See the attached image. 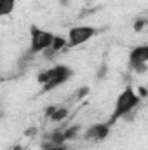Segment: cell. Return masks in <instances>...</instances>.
<instances>
[{
	"label": "cell",
	"instance_id": "obj_2",
	"mask_svg": "<svg viewBox=\"0 0 148 150\" xmlns=\"http://www.w3.org/2000/svg\"><path fill=\"white\" fill-rule=\"evenodd\" d=\"M73 77V70L66 65H56L45 72H40L37 77V82L42 86V93H49L59 86H63L65 82H68Z\"/></svg>",
	"mask_w": 148,
	"mask_h": 150
},
{
	"label": "cell",
	"instance_id": "obj_1",
	"mask_svg": "<svg viewBox=\"0 0 148 150\" xmlns=\"http://www.w3.org/2000/svg\"><path fill=\"white\" fill-rule=\"evenodd\" d=\"M140 103H141V96H140L131 86H127V87L117 96L113 112H111L110 119H108L106 122H108L110 126H113L118 119H125V117L132 115V112L140 107Z\"/></svg>",
	"mask_w": 148,
	"mask_h": 150
},
{
	"label": "cell",
	"instance_id": "obj_17",
	"mask_svg": "<svg viewBox=\"0 0 148 150\" xmlns=\"http://www.w3.org/2000/svg\"><path fill=\"white\" fill-rule=\"evenodd\" d=\"M37 134V127H28L25 129V136H35Z\"/></svg>",
	"mask_w": 148,
	"mask_h": 150
},
{
	"label": "cell",
	"instance_id": "obj_19",
	"mask_svg": "<svg viewBox=\"0 0 148 150\" xmlns=\"http://www.w3.org/2000/svg\"><path fill=\"white\" fill-rule=\"evenodd\" d=\"M9 150H25V147H23V145H12Z\"/></svg>",
	"mask_w": 148,
	"mask_h": 150
},
{
	"label": "cell",
	"instance_id": "obj_4",
	"mask_svg": "<svg viewBox=\"0 0 148 150\" xmlns=\"http://www.w3.org/2000/svg\"><path fill=\"white\" fill-rule=\"evenodd\" d=\"M96 33H98V30H96L94 26H89V25L73 26V28H70V32H68V45H70V47L82 45V44L89 42Z\"/></svg>",
	"mask_w": 148,
	"mask_h": 150
},
{
	"label": "cell",
	"instance_id": "obj_6",
	"mask_svg": "<svg viewBox=\"0 0 148 150\" xmlns=\"http://www.w3.org/2000/svg\"><path fill=\"white\" fill-rule=\"evenodd\" d=\"M136 63H148V44H141L131 49L129 65H136Z\"/></svg>",
	"mask_w": 148,
	"mask_h": 150
},
{
	"label": "cell",
	"instance_id": "obj_5",
	"mask_svg": "<svg viewBox=\"0 0 148 150\" xmlns=\"http://www.w3.org/2000/svg\"><path fill=\"white\" fill-rule=\"evenodd\" d=\"M111 131V126L108 122H98V124H92L85 129L84 133V138L89 140V142H103Z\"/></svg>",
	"mask_w": 148,
	"mask_h": 150
},
{
	"label": "cell",
	"instance_id": "obj_11",
	"mask_svg": "<svg viewBox=\"0 0 148 150\" xmlns=\"http://www.w3.org/2000/svg\"><path fill=\"white\" fill-rule=\"evenodd\" d=\"M56 52H59V51H63L65 47H68V38L65 37H59V35H56L54 40H52V45H51Z\"/></svg>",
	"mask_w": 148,
	"mask_h": 150
},
{
	"label": "cell",
	"instance_id": "obj_8",
	"mask_svg": "<svg viewBox=\"0 0 148 150\" xmlns=\"http://www.w3.org/2000/svg\"><path fill=\"white\" fill-rule=\"evenodd\" d=\"M47 140L52 142V143H59V145H65L66 140H65V131L63 129H54L47 134Z\"/></svg>",
	"mask_w": 148,
	"mask_h": 150
},
{
	"label": "cell",
	"instance_id": "obj_9",
	"mask_svg": "<svg viewBox=\"0 0 148 150\" xmlns=\"http://www.w3.org/2000/svg\"><path fill=\"white\" fill-rule=\"evenodd\" d=\"M16 7V0H0V16H9Z\"/></svg>",
	"mask_w": 148,
	"mask_h": 150
},
{
	"label": "cell",
	"instance_id": "obj_15",
	"mask_svg": "<svg viewBox=\"0 0 148 150\" xmlns=\"http://www.w3.org/2000/svg\"><path fill=\"white\" fill-rule=\"evenodd\" d=\"M131 70H134L136 74H145L148 68H147V63H136V65H129Z\"/></svg>",
	"mask_w": 148,
	"mask_h": 150
},
{
	"label": "cell",
	"instance_id": "obj_13",
	"mask_svg": "<svg viewBox=\"0 0 148 150\" xmlns=\"http://www.w3.org/2000/svg\"><path fill=\"white\" fill-rule=\"evenodd\" d=\"M89 91H91V89H89L87 86H85V87H78V89H77V93H75V96H73L75 101H82V100L89 94Z\"/></svg>",
	"mask_w": 148,
	"mask_h": 150
},
{
	"label": "cell",
	"instance_id": "obj_18",
	"mask_svg": "<svg viewBox=\"0 0 148 150\" xmlns=\"http://www.w3.org/2000/svg\"><path fill=\"white\" fill-rule=\"evenodd\" d=\"M140 96H141V98H145V96H148L147 87H140Z\"/></svg>",
	"mask_w": 148,
	"mask_h": 150
},
{
	"label": "cell",
	"instance_id": "obj_12",
	"mask_svg": "<svg viewBox=\"0 0 148 150\" xmlns=\"http://www.w3.org/2000/svg\"><path fill=\"white\" fill-rule=\"evenodd\" d=\"M40 149H42V150H68V149H66V145H59V143H52V142H49V140H45V142H42V145H40Z\"/></svg>",
	"mask_w": 148,
	"mask_h": 150
},
{
	"label": "cell",
	"instance_id": "obj_10",
	"mask_svg": "<svg viewBox=\"0 0 148 150\" xmlns=\"http://www.w3.org/2000/svg\"><path fill=\"white\" fill-rule=\"evenodd\" d=\"M80 126L78 124H73V126H68V127H65L63 131H65V140L66 142H72V140H75L78 134H80Z\"/></svg>",
	"mask_w": 148,
	"mask_h": 150
},
{
	"label": "cell",
	"instance_id": "obj_14",
	"mask_svg": "<svg viewBox=\"0 0 148 150\" xmlns=\"http://www.w3.org/2000/svg\"><path fill=\"white\" fill-rule=\"evenodd\" d=\"M147 25H148V19L140 18V19H136V21H134V25H132V30H134V32H141V30H143Z\"/></svg>",
	"mask_w": 148,
	"mask_h": 150
},
{
	"label": "cell",
	"instance_id": "obj_16",
	"mask_svg": "<svg viewBox=\"0 0 148 150\" xmlns=\"http://www.w3.org/2000/svg\"><path fill=\"white\" fill-rule=\"evenodd\" d=\"M105 74H106V65L103 63V65L99 67V70L96 72V75H98V79H103V77H105Z\"/></svg>",
	"mask_w": 148,
	"mask_h": 150
},
{
	"label": "cell",
	"instance_id": "obj_3",
	"mask_svg": "<svg viewBox=\"0 0 148 150\" xmlns=\"http://www.w3.org/2000/svg\"><path fill=\"white\" fill-rule=\"evenodd\" d=\"M54 33L42 30L35 25L30 26V54H42L45 49H49L52 45L54 40Z\"/></svg>",
	"mask_w": 148,
	"mask_h": 150
},
{
	"label": "cell",
	"instance_id": "obj_7",
	"mask_svg": "<svg viewBox=\"0 0 148 150\" xmlns=\"http://www.w3.org/2000/svg\"><path fill=\"white\" fill-rule=\"evenodd\" d=\"M68 113H70V110H68V107H58L54 112H52V115L49 117V120H52V122H61V120H65L66 117H68Z\"/></svg>",
	"mask_w": 148,
	"mask_h": 150
}]
</instances>
